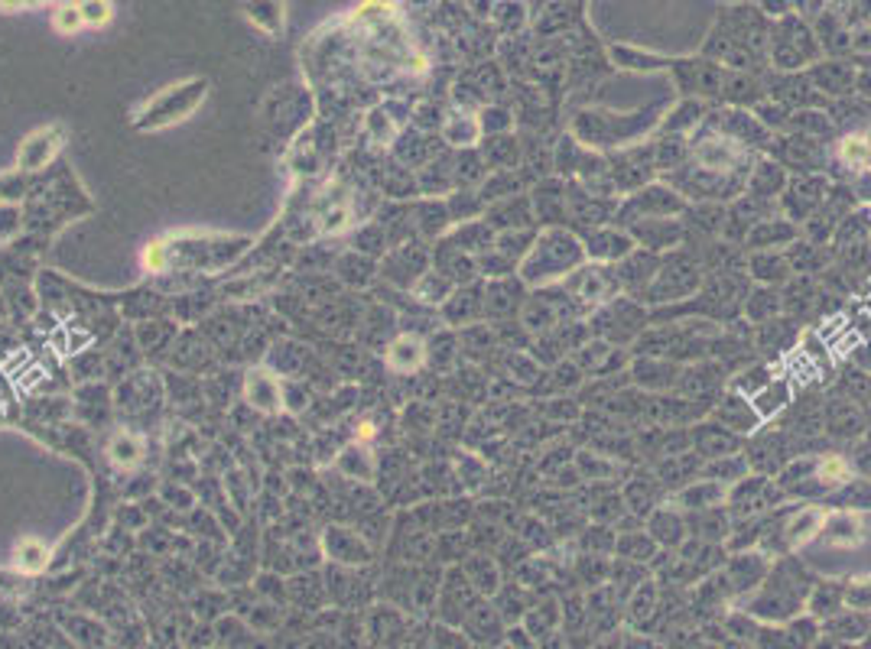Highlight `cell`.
Instances as JSON below:
<instances>
[{"instance_id": "f1b7e54d", "label": "cell", "mask_w": 871, "mask_h": 649, "mask_svg": "<svg viewBox=\"0 0 871 649\" xmlns=\"http://www.w3.org/2000/svg\"><path fill=\"white\" fill-rule=\"evenodd\" d=\"M429 348H439V354H429V360H433V368H439V370H445L449 364L455 360V354H452V338L449 335H439L436 338L433 335V341H429Z\"/></svg>"}, {"instance_id": "484cf974", "label": "cell", "mask_w": 871, "mask_h": 649, "mask_svg": "<svg viewBox=\"0 0 871 649\" xmlns=\"http://www.w3.org/2000/svg\"><path fill=\"white\" fill-rule=\"evenodd\" d=\"M865 627H868V621H862V617H835L829 623V633H833L835 640H859L865 633Z\"/></svg>"}, {"instance_id": "6da1fadb", "label": "cell", "mask_w": 871, "mask_h": 649, "mask_svg": "<svg viewBox=\"0 0 871 649\" xmlns=\"http://www.w3.org/2000/svg\"><path fill=\"white\" fill-rule=\"evenodd\" d=\"M205 91H209L205 78H189V82L166 88V91H160L156 98H150V101L143 104L140 114H137V127L140 131H163L170 123L186 121L205 101Z\"/></svg>"}, {"instance_id": "ffe728a7", "label": "cell", "mask_w": 871, "mask_h": 649, "mask_svg": "<svg viewBox=\"0 0 871 649\" xmlns=\"http://www.w3.org/2000/svg\"><path fill=\"white\" fill-rule=\"evenodd\" d=\"M78 10H82L85 27H108L114 17L111 0H78Z\"/></svg>"}, {"instance_id": "d6a6232c", "label": "cell", "mask_w": 871, "mask_h": 649, "mask_svg": "<svg viewBox=\"0 0 871 649\" xmlns=\"http://www.w3.org/2000/svg\"><path fill=\"white\" fill-rule=\"evenodd\" d=\"M507 123H511V121H507V114H504V111H494V107H491V111H484V121H482L484 131H504Z\"/></svg>"}, {"instance_id": "44dd1931", "label": "cell", "mask_w": 871, "mask_h": 649, "mask_svg": "<svg viewBox=\"0 0 871 649\" xmlns=\"http://www.w3.org/2000/svg\"><path fill=\"white\" fill-rule=\"evenodd\" d=\"M514 160H517V146H514V140H507V137L494 140L491 146H484V162H488V166L507 170V166H514Z\"/></svg>"}, {"instance_id": "277c9868", "label": "cell", "mask_w": 871, "mask_h": 649, "mask_svg": "<svg viewBox=\"0 0 871 649\" xmlns=\"http://www.w3.org/2000/svg\"><path fill=\"white\" fill-rule=\"evenodd\" d=\"M244 396H247V403L254 406L257 413H280V409L286 406L280 376L270 374V370H264V368H257V370L247 374Z\"/></svg>"}, {"instance_id": "7a4b0ae2", "label": "cell", "mask_w": 871, "mask_h": 649, "mask_svg": "<svg viewBox=\"0 0 871 649\" xmlns=\"http://www.w3.org/2000/svg\"><path fill=\"white\" fill-rule=\"evenodd\" d=\"M579 260V244L566 234H547L543 244H537V250L531 254V260L523 264V280L531 282H547L553 276H559L566 266H572Z\"/></svg>"}, {"instance_id": "4fadbf2b", "label": "cell", "mask_w": 871, "mask_h": 649, "mask_svg": "<svg viewBox=\"0 0 871 649\" xmlns=\"http://www.w3.org/2000/svg\"><path fill=\"white\" fill-rule=\"evenodd\" d=\"M465 578L472 582V588H478V591H498V565L491 562L488 556H475L472 562L465 565Z\"/></svg>"}, {"instance_id": "4316f807", "label": "cell", "mask_w": 871, "mask_h": 649, "mask_svg": "<svg viewBox=\"0 0 871 649\" xmlns=\"http://www.w3.org/2000/svg\"><path fill=\"white\" fill-rule=\"evenodd\" d=\"M531 630L537 633V640H543V637H549V630H553V623H556V611H553V604H543V607H537V611L531 613Z\"/></svg>"}, {"instance_id": "603a6c76", "label": "cell", "mask_w": 871, "mask_h": 649, "mask_svg": "<svg viewBox=\"0 0 871 649\" xmlns=\"http://www.w3.org/2000/svg\"><path fill=\"white\" fill-rule=\"evenodd\" d=\"M52 27H56L59 33H66V36H72V33H78V29L85 27L78 4H66V7H59L56 13H52Z\"/></svg>"}, {"instance_id": "5b68a950", "label": "cell", "mask_w": 871, "mask_h": 649, "mask_svg": "<svg viewBox=\"0 0 871 649\" xmlns=\"http://www.w3.org/2000/svg\"><path fill=\"white\" fill-rule=\"evenodd\" d=\"M325 549H329L332 558H339V562H368V549L361 542L358 533H351V529H341V526H332L325 533Z\"/></svg>"}, {"instance_id": "d4e9b609", "label": "cell", "mask_w": 871, "mask_h": 649, "mask_svg": "<svg viewBox=\"0 0 871 649\" xmlns=\"http://www.w3.org/2000/svg\"><path fill=\"white\" fill-rule=\"evenodd\" d=\"M368 133H371V140H374V143H390V137H394V117H390L384 107L371 111L368 114Z\"/></svg>"}, {"instance_id": "3957f363", "label": "cell", "mask_w": 871, "mask_h": 649, "mask_svg": "<svg viewBox=\"0 0 871 649\" xmlns=\"http://www.w3.org/2000/svg\"><path fill=\"white\" fill-rule=\"evenodd\" d=\"M62 143H66V127H59V123H49V127H39L27 137V140L20 143V153H17V166L23 172H39L46 170L52 156L62 150Z\"/></svg>"}, {"instance_id": "2e32d148", "label": "cell", "mask_w": 871, "mask_h": 649, "mask_svg": "<svg viewBox=\"0 0 871 649\" xmlns=\"http://www.w3.org/2000/svg\"><path fill=\"white\" fill-rule=\"evenodd\" d=\"M339 471L341 474H348V478H358V480H368L374 474V464H371V455L358 445H348L345 452L339 455Z\"/></svg>"}, {"instance_id": "836d02e7", "label": "cell", "mask_w": 871, "mask_h": 649, "mask_svg": "<svg viewBox=\"0 0 871 649\" xmlns=\"http://www.w3.org/2000/svg\"><path fill=\"white\" fill-rule=\"evenodd\" d=\"M49 0H0V7L4 10H27V7H43Z\"/></svg>"}, {"instance_id": "7402d4cb", "label": "cell", "mask_w": 871, "mask_h": 649, "mask_svg": "<svg viewBox=\"0 0 871 649\" xmlns=\"http://www.w3.org/2000/svg\"><path fill=\"white\" fill-rule=\"evenodd\" d=\"M843 598H845V591L839 588V584H819L810 607H813L816 613H835L839 611V604H843Z\"/></svg>"}, {"instance_id": "d6986e66", "label": "cell", "mask_w": 871, "mask_h": 649, "mask_svg": "<svg viewBox=\"0 0 871 649\" xmlns=\"http://www.w3.org/2000/svg\"><path fill=\"white\" fill-rule=\"evenodd\" d=\"M829 425H833V432L839 435H852L859 432V413H855L849 403H833L829 406Z\"/></svg>"}, {"instance_id": "e575fe53", "label": "cell", "mask_w": 871, "mask_h": 649, "mask_svg": "<svg viewBox=\"0 0 871 649\" xmlns=\"http://www.w3.org/2000/svg\"><path fill=\"white\" fill-rule=\"evenodd\" d=\"M764 4L767 13H774V17H784L787 10H790V0H761Z\"/></svg>"}, {"instance_id": "8992f818", "label": "cell", "mask_w": 871, "mask_h": 649, "mask_svg": "<svg viewBox=\"0 0 871 649\" xmlns=\"http://www.w3.org/2000/svg\"><path fill=\"white\" fill-rule=\"evenodd\" d=\"M247 20L267 36L284 33V0H247Z\"/></svg>"}, {"instance_id": "30bf717a", "label": "cell", "mask_w": 871, "mask_h": 649, "mask_svg": "<svg viewBox=\"0 0 871 649\" xmlns=\"http://www.w3.org/2000/svg\"><path fill=\"white\" fill-rule=\"evenodd\" d=\"M339 273L345 282L351 286H368L374 280V260L368 254H358V250H351L339 260Z\"/></svg>"}, {"instance_id": "7c38bea8", "label": "cell", "mask_w": 871, "mask_h": 649, "mask_svg": "<svg viewBox=\"0 0 871 649\" xmlns=\"http://www.w3.org/2000/svg\"><path fill=\"white\" fill-rule=\"evenodd\" d=\"M484 305L478 302V292L475 289H459L455 296H449L445 299V319L449 321H455V325H462V321H468V319H475L478 312H482Z\"/></svg>"}, {"instance_id": "83f0119b", "label": "cell", "mask_w": 871, "mask_h": 649, "mask_svg": "<svg viewBox=\"0 0 871 649\" xmlns=\"http://www.w3.org/2000/svg\"><path fill=\"white\" fill-rule=\"evenodd\" d=\"M618 549H621V556H625V558L644 562V558L653 552V542H651V539H644V536H627V539L618 542Z\"/></svg>"}, {"instance_id": "5bb4252c", "label": "cell", "mask_w": 871, "mask_h": 649, "mask_svg": "<svg viewBox=\"0 0 871 649\" xmlns=\"http://www.w3.org/2000/svg\"><path fill=\"white\" fill-rule=\"evenodd\" d=\"M449 221H452V215H449V205H445V202H423L417 211V227L429 237L443 234Z\"/></svg>"}, {"instance_id": "f546056e", "label": "cell", "mask_w": 871, "mask_h": 649, "mask_svg": "<svg viewBox=\"0 0 871 649\" xmlns=\"http://www.w3.org/2000/svg\"><path fill=\"white\" fill-rule=\"evenodd\" d=\"M845 604H852V611H871V582L852 584L843 598Z\"/></svg>"}, {"instance_id": "ba28073f", "label": "cell", "mask_w": 871, "mask_h": 649, "mask_svg": "<svg viewBox=\"0 0 871 649\" xmlns=\"http://www.w3.org/2000/svg\"><path fill=\"white\" fill-rule=\"evenodd\" d=\"M465 627H468V633H475V640L494 643L501 637V613L484 607V604H475L472 611H468V623Z\"/></svg>"}, {"instance_id": "e0dca14e", "label": "cell", "mask_w": 871, "mask_h": 649, "mask_svg": "<svg viewBox=\"0 0 871 649\" xmlns=\"http://www.w3.org/2000/svg\"><path fill=\"white\" fill-rule=\"evenodd\" d=\"M46 558H49V552H46V546H43L39 539H23V542L17 546V568H20V572H27V574L43 572V568H46Z\"/></svg>"}, {"instance_id": "ac0fdd59", "label": "cell", "mask_w": 871, "mask_h": 649, "mask_svg": "<svg viewBox=\"0 0 871 649\" xmlns=\"http://www.w3.org/2000/svg\"><path fill=\"white\" fill-rule=\"evenodd\" d=\"M588 250L595 257H627L631 254V241L625 234H595L588 241Z\"/></svg>"}, {"instance_id": "8fae6325", "label": "cell", "mask_w": 871, "mask_h": 649, "mask_svg": "<svg viewBox=\"0 0 871 649\" xmlns=\"http://www.w3.org/2000/svg\"><path fill=\"white\" fill-rule=\"evenodd\" d=\"M108 455H111V462L117 468H133V464L140 462L143 442L133 432H117L111 439V445H108Z\"/></svg>"}, {"instance_id": "4dcf8cb0", "label": "cell", "mask_w": 871, "mask_h": 649, "mask_svg": "<svg viewBox=\"0 0 871 649\" xmlns=\"http://www.w3.org/2000/svg\"><path fill=\"white\" fill-rule=\"evenodd\" d=\"M20 231V208L17 205H0V241H7Z\"/></svg>"}, {"instance_id": "cb8c5ba5", "label": "cell", "mask_w": 871, "mask_h": 649, "mask_svg": "<svg viewBox=\"0 0 871 649\" xmlns=\"http://www.w3.org/2000/svg\"><path fill=\"white\" fill-rule=\"evenodd\" d=\"M653 533H657V539H663V542L680 546V539H683L680 517H673V513H657V517H653Z\"/></svg>"}, {"instance_id": "9a60e30c", "label": "cell", "mask_w": 871, "mask_h": 649, "mask_svg": "<svg viewBox=\"0 0 871 649\" xmlns=\"http://www.w3.org/2000/svg\"><path fill=\"white\" fill-rule=\"evenodd\" d=\"M413 292H417L423 302H445L449 299V292H452V280H449L443 270H433V273L420 276Z\"/></svg>"}, {"instance_id": "9c48e42d", "label": "cell", "mask_w": 871, "mask_h": 649, "mask_svg": "<svg viewBox=\"0 0 871 649\" xmlns=\"http://www.w3.org/2000/svg\"><path fill=\"white\" fill-rule=\"evenodd\" d=\"M478 133H482V123L468 117V114H452L443 127V140L452 143V146H472L478 140Z\"/></svg>"}, {"instance_id": "52a82bcc", "label": "cell", "mask_w": 871, "mask_h": 649, "mask_svg": "<svg viewBox=\"0 0 871 649\" xmlns=\"http://www.w3.org/2000/svg\"><path fill=\"white\" fill-rule=\"evenodd\" d=\"M423 358H427V348H423L420 338H413V335H404V338H397L388 348V364L394 370H400V374L417 370L420 364H423Z\"/></svg>"}, {"instance_id": "1f68e13d", "label": "cell", "mask_w": 871, "mask_h": 649, "mask_svg": "<svg viewBox=\"0 0 871 649\" xmlns=\"http://www.w3.org/2000/svg\"><path fill=\"white\" fill-rule=\"evenodd\" d=\"M845 160L855 162V166H868L871 162V150L862 140H845Z\"/></svg>"}]
</instances>
